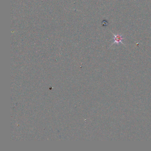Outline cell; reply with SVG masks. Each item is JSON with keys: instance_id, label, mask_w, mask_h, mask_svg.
<instances>
[{"instance_id": "6da1fadb", "label": "cell", "mask_w": 151, "mask_h": 151, "mask_svg": "<svg viewBox=\"0 0 151 151\" xmlns=\"http://www.w3.org/2000/svg\"><path fill=\"white\" fill-rule=\"evenodd\" d=\"M111 33L113 34V36H114L113 40H114V41L113 43H112V44H111V46L112 45H113L114 44H119V43H121V44H123V45L125 46V44H124L122 41V40L125 39V38H123V35L120 34H115L113 33L112 32H111Z\"/></svg>"}]
</instances>
